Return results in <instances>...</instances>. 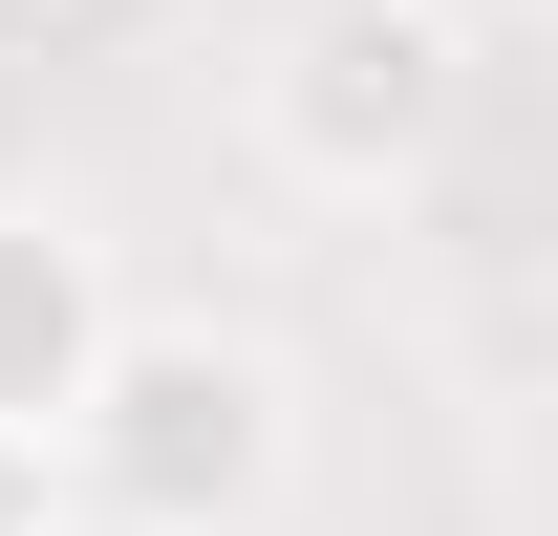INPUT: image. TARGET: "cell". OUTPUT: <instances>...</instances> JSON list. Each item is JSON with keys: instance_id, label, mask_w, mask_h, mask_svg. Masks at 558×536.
Returning a JSON list of instances; mask_svg holds the SVG:
<instances>
[{"instance_id": "obj_1", "label": "cell", "mask_w": 558, "mask_h": 536, "mask_svg": "<svg viewBox=\"0 0 558 536\" xmlns=\"http://www.w3.org/2000/svg\"><path fill=\"white\" fill-rule=\"evenodd\" d=\"M279 472H301V387L236 322H130L108 387H86V429H65V494L86 515H150V536H258Z\"/></svg>"}, {"instance_id": "obj_2", "label": "cell", "mask_w": 558, "mask_h": 536, "mask_svg": "<svg viewBox=\"0 0 558 536\" xmlns=\"http://www.w3.org/2000/svg\"><path fill=\"white\" fill-rule=\"evenodd\" d=\"M473 130V22L451 0H301L258 44V150L301 194H409Z\"/></svg>"}, {"instance_id": "obj_4", "label": "cell", "mask_w": 558, "mask_h": 536, "mask_svg": "<svg viewBox=\"0 0 558 536\" xmlns=\"http://www.w3.org/2000/svg\"><path fill=\"white\" fill-rule=\"evenodd\" d=\"M44 472H65V451H22V429H0V536H44Z\"/></svg>"}, {"instance_id": "obj_5", "label": "cell", "mask_w": 558, "mask_h": 536, "mask_svg": "<svg viewBox=\"0 0 558 536\" xmlns=\"http://www.w3.org/2000/svg\"><path fill=\"white\" fill-rule=\"evenodd\" d=\"M494 22H537V44H558V0H494Z\"/></svg>"}, {"instance_id": "obj_3", "label": "cell", "mask_w": 558, "mask_h": 536, "mask_svg": "<svg viewBox=\"0 0 558 536\" xmlns=\"http://www.w3.org/2000/svg\"><path fill=\"white\" fill-rule=\"evenodd\" d=\"M108 343H130V301H108V236L44 194H0V429L22 451H65L86 387H108Z\"/></svg>"}]
</instances>
